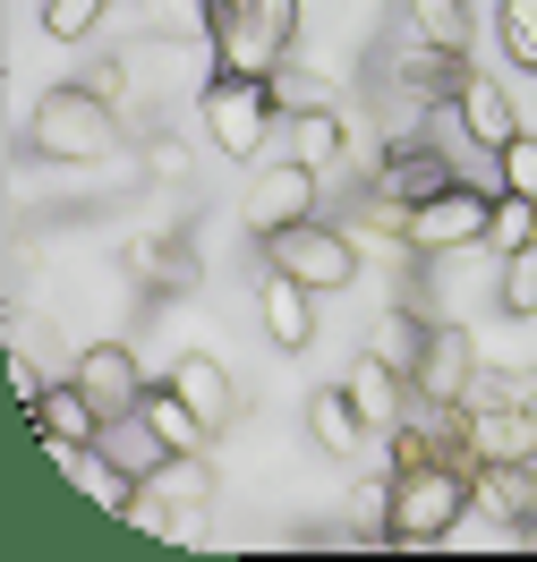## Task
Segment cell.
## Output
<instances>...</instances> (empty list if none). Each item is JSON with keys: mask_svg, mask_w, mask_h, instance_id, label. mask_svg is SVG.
<instances>
[{"mask_svg": "<svg viewBox=\"0 0 537 562\" xmlns=\"http://www.w3.org/2000/svg\"><path fill=\"white\" fill-rule=\"evenodd\" d=\"M26 145H35V162H103L111 145H120V103H103L86 77L43 86L35 120H26Z\"/></svg>", "mask_w": 537, "mask_h": 562, "instance_id": "obj_1", "label": "cell"}, {"mask_svg": "<svg viewBox=\"0 0 537 562\" xmlns=\"http://www.w3.org/2000/svg\"><path fill=\"white\" fill-rule=\"evenodd\" d=\"M478 512L469 460H418L393 469V546H452V528Z\"/></svg>", "mask_w": 537, "mask_h": 562, "instance_id": "obj_2", "label": "cell"}, {"mask_svg": "<svg viewBox=\"0 0 537 562\" xmlns=\"http://www.w3.org/2000/svg\"><path fill=\"white\" fill-rule=\"evenodd\" d=\"M205 137H214V154H231V162H256L265 145H273V111H282V94H273V77H248V69H214L205 77Z\"/></svg>", "mask_w": 537, "mask_h": 562, "instance_id": "obj_3", "label": "cell"}, {"mask_svg": "<svg viewBox=\"0 0 537 562\" xmlns=\"http://www.w3.org/2000/svg\"><path fill=\"white\" fill-rule=\"evenodd\" d=\"M205 43H214V69L273 77L290 60V43H299V0H256V9H239V18H214Z\"/></svg>", "mask_w": 537, "mask_h": 562, "instance_id": "obj_4", "label": "cell"}, {"mask_svg": "<svg viewBox=\"0 0 537 562\" xmlns=\"http://www.w3.org/2000/svg\"><path fill=\"white\" fill-rule=\"evenodd\" d=\"M495 231V188H478V179H452L444 196L401 213V247H418V256H444V247H486Z\"/></svg>", "mask_w": 537, "mask_h": 562, "instance_id": "obj_5", "label": "cell"}, {"mask_svg": "<svg viewBox=\"0 0 537 562\" xmlns=\"http://www.w3.org/2000/svg\"><path fill=\"white\" fill-rule=\"evenodd\" d=\"M265 256H273L282 273H299L316 299H333V290H350V281H358V239H350V231H333V222H290L282 239H265Z\"/></svg>", "mask_w": 537, "mask_h": 562, "instance_id": "obj_6", "label": "cell"}, {"mask_svg": "<svg viewBox=\"0 0 537 562\" xmlns=\"http://www.w3.org/2000/svg\"><path fill=\"white\" fill-rule=\"evenodd\" d=\"M316 188H324V171H307V162H273V171H256L248 196H239L248 239H282L290 222H316Z\"/></svg>", "mask_w": 537, "mask_h": 562, "instance_id": "obj_7", "label": "cell"}, {"mask_svg": "<svg viewBox=\"0 0 537 562\" xmlns=\"http://www.w3.org/2000/svg\"><path fill=\"white\" fill-rule=\"evenodd\" d=\"M452 154H435L427 137H393L384 145V162H376V196H384V205L393 213H410V205H427V196H444V188H452Z\"/></svg>", "mask_w": 537, "mask_h": 562, "instance_id": "obj_8", "label": "cell"}, {"mask_svg": "<svg viewBox=\"0 0 537 562\" xmlns=\"http://www.w3.org/2000/svg\"><path fill=\"white\" fill-rule=\"evenodd\" d=\"M410 384L435 392V401H469V384H478V341H469V324H427V333H418Z\"/></svg>", "mask_w": 537, "mask_h": 562, "instance_id": "obj_9", "label": "cell"}, {"mask_svg": "<svg viewBox=\"0 0 537 562\" xmlns=\"http://www.w3.org/2000/svg\"><path fill=\"white\" fill-rule=\"evenodd\" d=\"M69 375L94 392V409H103V418H128V409L145 401V367H137L128 341H94V350H77Z\"/></svg>", "mask_w": 537, "mask_h": 562, "instance_id": "obj_10", "label": "cell"}, {"mask_svg": "<svg viewBox=\"0 0 537 562\" xmlns=\"http://www.w3.org/2000/svg\"><path fill=\"white\" fill-rule=\"evenodd\" d=\"M342 384H350V401L367 409V426H376V435H393L401 409H410V367H401L393 350H358Z\"/></svg>", "mask_w": 537, "mask_h": 562, "instance_id": "obj_11", "label": "cell"}, {"mask_svg": "<svg viewBox=\"0 0 537 562\" xmlns=\"http://www.w3.org/2000/svg\"><path fill=\"white\" fill-rule=\"evenodd\" d=\"M469 486H478V512H486V520H503V528L537 520V460H478Z\"/></svg>", "mask_w": 537, "mask_h": 562, "instance_id": "obj_12", "label": "cell"}, {"mask_svg": "<svg viewBox=\"0 0 537 562\" xmlns=\"http://www.w3.org/2000/svg\"><path fill=\"white\" fill-rule=\"evenodd\" d=\"M452 111H461L469 145H486V154H503V145L521 137V103L503 94V77H478V69H469L461 94H452Z\"/></svg>", "mask_w": 537, "mask_h": 562, "instance_id": "obj_13", "label": "cell"}, {"mask_svg": "<svg viewBox=\"0 0 537 562\" xmlns=\"http://www.w3.org/2000/svg\"><path fill=\"white\" fill-rule=\"evenodd\" d=\"M478 460H537V409H469V469Z\"/></svg>", "mask_w": 537, "mask_h": 562, "instance_id": "obj_14", "label": "cell"}, {"mask_svg": "<svg viewBox=\"0 0 537 562\" xmlns=\"http://www.w3.org/2000/svg\"><path fill=\"white\" fill-rule=\"evenodd\" d=\"M171 384L188 392V409L214 426V435L231 426V409H239V384H231V375H222V358H205V350H179L171 358Z\"/></svg>", "mask_w": 537, "mask_h": 562, "instance_id": "obj_15", "label": "cell"}, {"mask_svg": "<svg viewBox=\"0 0 537 562\" xmlns=\"http://www.w3.org/2000/svg\"><path fill=\"white\" fill-rule=\"evenodd\" d=\"M103 426L111 418L94 409V392L77 384V375H69V384H52L35 401V435H52V443H103Z\"/></svg>", "mask_w": 537, "mask_h": 562, "instance_id": "obj_16", "label": "cell"}, {"mask_svg": "<svg viewBox=\"0 0 537 562\" xmlns=\"http://www.w3.org/2000/svg\"><path fill=\"white\" fill-rule=\"evenodd\" d=\"M265 333H273V350H307L316 341V290L299 273H282V265L265 281Z\"/></svg>", "mask_w": 537, "mask_h": 562, "instance_id": "obj_17", "label": "cell"}, {"mask_svg": "<svg viewBox=\"0 0 537 562\" xmlns=\"http://www.w3.org/2000/svg\"><path fill=\"white\" fill-rule=\"evenodd\" d=\"M128 273H137L145 290L188 299V290L205 281V265H197V247H188V239H128Z\"/></svg>", "mask_w": 537, "mask_h": 562, "instance_id": "obj_18", "label": "cell"}, {"mask_svg": "<svg viewBox=\"0 0 537 562\" xmlns=\"http://www.w3.org/2000/svg\"><path fill=\"white\" fill-rule=\"evenodd\" d=\"M137 418L154 426V435H163L171 452H205V443H214V426H205L197 409H188V392H179V384H145Z\"/></svg>", "mask_w": 537, "mask_h": 562, "instance_id": "obj_19", "label": "cell"}, {"mask_svg": "<svg viewBox=\"0 0 537 562\" xmlns=\"http://www.w3.org/2000/svg\"><path fill=\"white\" fill-rule=\"evenodd\" d=\"M350 154V120L333 103H307L299 120H290V162H307V171H333Z\"/></svg>", "mask_w": 537, "mask_h": 562, "instance_id": "obj_20", "label": "cell"}, {"mask_svg": "<svg viewBox=\"0 0 537 562\" xmlns=\"http://www.w3.org/2000/svg\"><path fill=\"white\" fill-rule=\"evenodd\" d=\"M307 426H316L324 452H367V435H376V426H367V409L350 401V384L316 392V401H307Z\"/></svg>", "mask_w": 537, "mask_h": 562, "instance_id": "obj_21", "label": "cell"}, {"mask_svg": "<svg viewBox=\"0 0 537 562\" xmlns=\"http://www.w3.org/2000/svg\"><path fill=\"white\" fill-rule=\"evenodd\" d=\"M103 452H111V460H120V469H128V477L145 486V477H154V469L171 460V443H163V435H154V426L128 409V418H111V426H103Z\"/></svg>", "mask_w": 537, "mask_h": 562, "instance_id": "obj_22", "label": "cell"}, {"mask_svg": "<svg viewBox=\"0 0 537 562\" xmlns=\"http://www.w3.org/2000/svg\"><path fill=\"white\" fill-rule=\"evenodd\" d=\"M145 486L163 494V503H197V512H205V503H214V460H205V452H171Z\"/></svg>", "mask_w": 537, "mask_h": 562, "instance_id": "obj_23", "label": "cell"}, {"mask_svg": "<svg viewBox=\"0 0 537 562\" xmlns=\"http://www.w3.org/2000/svg\"><path fill=\"white\" fill-rule=\"evenodd\" d=\"M350 537L358 546H393V469L350 486Z\"/></svg>", "mask_w": 537, "mask_h": 562, "instance_id": "obj_24", "label": "cell"}, {"mask_svg": "<svg viewBox=\"0 0 537 562\" xmlns=\"http://www.w3.org/2000/svg\"><path fill=\"white\" fill-rule=\"evenodd\" d=\"M410 35L444 43V52H469V0H401Z\"/></svg>", "mask_w": 537, "mask_h": 562, "instance_id": "obj_25", "label": "cell"}, {"mask_svg": "<svg viewBox=\"0 0 537 562\" xmlns=\"http://www.w3.org/2000/svg\"><path fill=\"white\" fill-rule=\"evenodd\" d=\"M495 43L512 69L537 77V0H495Z\"/></svg>", "mask_w": 537, "mask_h": 562, "instance_id": "obj_26", "label": "cell"}, {"mask_svg": "<svg viewBox=\"0 0 537 562\" xmlns=\"http://www.w3.org/2000/svg\"><path fill=\"white\" fill-rule=\"evenodd\" d=\"M486 247H537V196H521V188H495V231H486Z\"/></svg>", "mask_w": 537, "mask_h": 562, "instance_id": "obj_27", "label": "cell"}, {"mask_svg": "<svg viewBox=\"0 0 537 562\" xmlns=\"http://www.w3.org/2000/svg\"><path fill=\"white\" fill-rule=\"evenodd\" d=\"M503 316L512 324H529L537 316V247H512V256H503Z\"/></svg>", "mask_w": 537, "mask_h": 562, "instance_id": "obj_28", "label": "cell"}, {"mask_svg": "<svg viewBox=\"0 0 537 562\" xmlns=\"http://www.w3.org/2000/svg\"><path fill=\"white\" fill-rule=\"evenodd\" d=\"M103 9H111V0H43L35 18H43V35H52V43H86L94 26H103Z\"/></svg>", "mask_w": 537, "mask_h": 562, "instance_id": "obj_29", "label": "cell"}, {"mask_svg": "<svg viewBox=\"0 0 537 562\" xmlns=\"http://www.w3.org/2000/svg\"><path fill=\"white\" fill-rule=\"evenodd\" d=\"M537 401V375H512V367H478V384H469V409H521Z\"/></svg>", "mask_w": 537, "mask_h": 562, "instance_id": "obj_30", "label": "cell"}, {"mask_svg": "<svg viewBox=\"0 0 537 562\" xmlns=\"http://www.w3.org/2000/svg\"><path fill=\"white\" fill-rule=\"evenodd\" d=\"M495 179H503V188H521V196H537V137H529V128L495 154Z\"/></svg>", "mask_w": 537, "mask_h": 562, "instance_id": "obj_31", "label": "cell"}, {"mask_svg": "<svg viewBox=\"0 0 537 562\" xmlns=\"http://www.w3.org/2000/svg\"><path fill=\"white\" fill-rule=\"evenodd\" d=\"M273 94H282V111H307V103H333V86H324V77H307V69H273Z\"/></svg>", "mask_w": 537, "mask_h": 562, "instance_id": "obj_32", "label": "cell"}, {"mask_svg": "<svg viewBox=\"0 0 537 562\" xmlns=\"http://www.w3.org/2000/svg\"><path fill=\"white\" fill-rule=\"evenodd\" d=\"M43 392H52V384H43V367H35V358H9V401H18L26 418H35V401H43Z\"/></svg>", "mask_w": 537, "mask_h": 562, "instance_id": "obj_33", "label": "cell"}, {"mask_svg": "<svg viewBox=\"0 0 537 562\" xmlns=\"http://www.w3.org/2000/svg\"><path fill=\"white\" fill-rule=\"evenodd\" d=\"M86 86H94L103 103H128V60H120V52H103V60L86 69Z\"/></svg>", "mask_w": 537, "mask_h": 562, "instance_id": "obj_34", "label": "cell"}, {"mask_svg": "<svg viewBox=\"0 0 537 562\" xmlns=\"http://www.w3.org/2000/svg\"><path fill=\"white\" fill-rule=\"evenodd\" d=\"M145 171H154V179H179V171H188V154H179L171 137H145Z\"/></svg>", "mask_w": 537, "mask_h": 562, "instance_id": "obj_35", "label": "cell"}, {"mask_svg": "<svg viewBox=\"0 0 537 562\" xmlns=\"http://www.w3.org/2000/svg\"><path fill=\"white\" fill-rule=\"evenodd\" d=\"M197 9H205V26H214V18H239V9H256V0H197Z\"/></svg>", "mask_w": 537, "mask_h": 562, "instance_id": "obj_36", "label": "cell"}, {"mask_svg": "<svg viewBox=\"0 0 537 562\" xmlns=\"http://www.w3.org/2000/svg\"><path fill=\"white\" fill-rule=\"evenodd\" d=\"M521 546H529V554H537V520H529V528H521Z\"/></svg>", "mask_w": 537, "mask_h": 562, "instance_id": "obj_37", "label": "cell"}, {"mask_svg": "<svg viewBox=\"0 0 537 562\" xmlns=\"http://www.w3.org/2000/svg\"><path fill=\"white\" fill-rule=\"evenodd\" d=\"M529 375H537V367H529Z\"/></svg>", "mask_w": 537, "mask_h": 562, "instance_id": "obj_38", "label": "cell"}]
</instances>
